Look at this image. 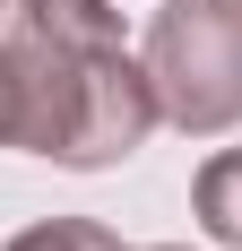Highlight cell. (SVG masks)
Returning <instances> with one entry per match:
<instances>
[{
    "instance_id": "obj_1",
    "label": "cell",
    "mask_w": 242,
    "mask_h": 251,
    "mask_svg": "<svg viewBox=\"0 0 242 251\" xmlns=\"http://www.w3.org/2000/svg\"><path fill=\"white\" fill-rule=\"evenodd\" d=\"M139 61L173 130H191V139L242 130V0H165L147 18Z\"/></svg>"
},
{
    "instance_id": "obj_2",
    "label": "cell",
    "mask_w": 242,
    "mask_h": 251,
    "mask_svg": "<svg viewBox=\"0 0 242 251\" xmlns=\"http://www.w3.org/2000/svg\"><path fill=\"white\" fill-rule=\"evenodd\" d=\"M156 122H165V104H156L147 61H130V52L113 44V52L87 61V96H78V122H70L61 165H70V174H104V165H121V156H139Z\"/></svg>"
},
{
    "instance_id": "obj_3",
    "label": "cell",
    "mask_w": 242,
    "mask_h": 251,
    "mask_svg": "<svg viewBox=\"0 0 242 251\" xmlns=\"http://www.w3.org/2000/svg\"><path fill=\"white\" fill-rule=\"evenodd\" d=\"M191 208H199V226L217 234V243L242 251V148H225V156H208V165H199Z\"/></svg>"
},
{
    "instance_id": "obj_4",
    "label": "cell",
    "mask_w": 242,
    "mask_h": 251,
    "mask_svg": "<svg viewBox=\"0 0 242 251\" xmlns=\"http://www.w3.org/2000/svg\"><path fill=\"white\" fill-rule=\"evenodd\" d=\"M9 251H121V234L96 226V217H44V226H26Z\"/></svg>"
},
{
    "instance_id": "obj_5",
    "label": "cell",
    "mask_w": 242,
    "mask_h": 251,
    "mask_svg": "<svg viewBox=\"0 0 242 251\" xmlns=\"http://www.w3.org/2000/svg\"><path fill=\"white\" fill-rule=\"evenodd\" d=\"M0 148H18V61L0 44Z\"/></svg>"
},
{
    "instance_id": "obj_6",
    "label": "cell",
    "mask_w": 242,
    "mask_h": 251,
    "mask_svg": "<svg viewBox=\"0 0 242 251\" xmlns=\"http://www.w3.org/2000/svg\"><path fill=\"white\" fill-rule=\"evenodd\" d=\"M147 251H182V243H147Z\"/></svg>"
},
{
    "instance_id": "obj_7",
    "label": "cell",
    "mask_w": 242,
    "mask_h": 251,
    "mask_svg": "<svg viewBox=\"0 0 242 251\" xmlns=\"http://www.w3.org/2000/svg\"><path fill=\"white\" fill-rule=\"evenodd\" d=\"M0 26H9V0H0Z\"/></svg>"
}]
</instances>
